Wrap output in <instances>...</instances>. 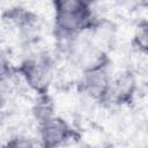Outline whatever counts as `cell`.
I'll use <instances>...</instances> for the list:
<instances>
[{
    "label": "cell",
    "instance_id": "cell-1",
    "mask_svg": "<svg viewBox=\"0 0 148 148\" xmlns=\"http://www.w3.org/2000/svg\"><path fill=\"white\" fill-rule=\"evenodd\" d=\"M54 23L57 32L64 37H76L92 23L89 5L81 0H61L54 2Z\"/></svg>",
    "mask_w": 148,
    "mask_h": 148
},
{
    "label": "cell",
    "instance_id": "cell-2",
    "mask_svg": "<svg viewBox=\"0 0 148 148\" xmlns=\"http://www.w3.org/2000/svg\"><path fill=\"white\" fill-rule=\"evenodd\" d=\"M71 134V127L61 118L51 116L40 121L39 135L45 148H58L69 139Z\"/></svg>",
    "mask_w": 148,
    "mask_h": 148
},
{
    "label": "cell",
    "instance_id": "cell-3",
    "mask_svg": "<svg viewBox=\"0 0 148 148\" xmlns=\"http://www.w3.org/2000/svg\"><path fill=\"white\" fill-rule=\"evenodd\" d=\"M22 73L27 82L36 90L44 92L50 83L52 71L51 64L46 58H35L23 64Z\"/></svg>",
    "mask_w": 148,
    "mask_h": 148
},
{
    "label": "cell",
    "instance_id": "cell-4",
    "mask_svg": "<svg viewBox=\"0 0 148 148\" xmlns=\"http://www.w3.org/2000/svg\"><path fill=\"white\" fill-rule=\"evenodd\" d=\"M82 88L86 94L95 99H104L111 94V81L103 67H97L83 72Z\"/></svg>",
    "mask_w": 148,
    "mask_h": 148
},
{
    "label": "cell",
    "instance_id": "cell-5",
    "mask_svg": "<svg viewBox=\"0 0 148 148\" xmlns=\"http://www.w3.org/2000/svg\"><path fill=\"white\" fill-rule=\"evenodd\" d=\"M134 45L141 52L148 53V21H141L134 31Z\"/></svg>",
    "mask_w": 148,
    "mask_h": 148
},
{
    "label": "cell",
    "instance_id": "cell-6",
    "mask_svg": "<svg viewBox=\"0 0 148 148\" xmlns=\"http://www.w3.org/2000/svg\"><path fill=\"white\" fill-rule=\"evenodd\" d=\"M3 148H32V145L29 140H27L25 138H14L10 139L5 146Z\"/></svg>",
    "mask_w": 148,
    "mask_h": 148
}]
</instances>
